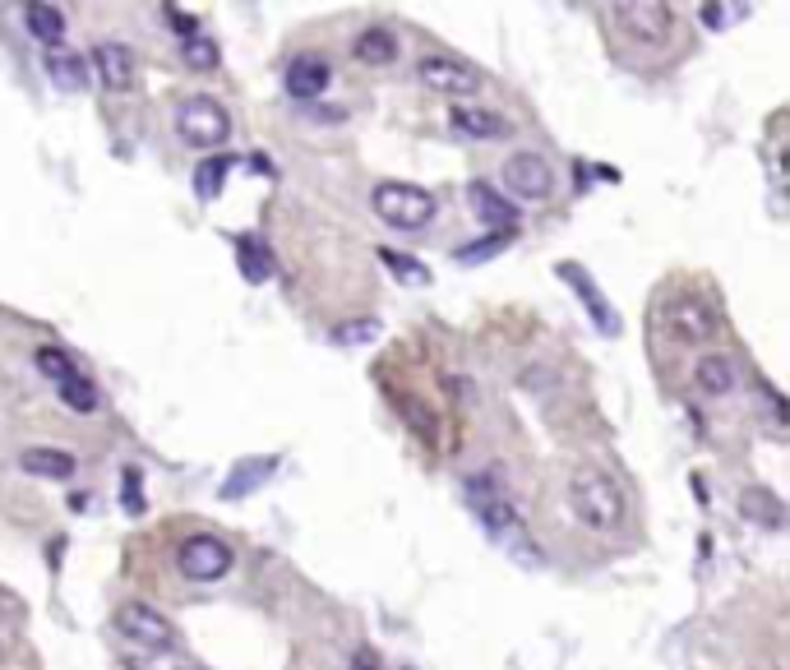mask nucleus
I'll use <instances>...</instances> for the list:
<instances>
[{
  "mask_svg": "<svg viewBox=\"0 0 790 670\" xmlns=\"http://www.w3.org/2000/svg\"><path fill=\"white\" fill-rule=\"evenodd\" d=\"M568 504H574V513L596 532L620 528V518H624L620 485L606 472H596V467H578L574 476H568Z\"/></svg>",
  "mask_w": 790,
  "mask_h": 670,
  "instance_id": "f257e3e1",
  "label": "nucleus"
},
{
  "mask_svg": "<svg viewBox=\"0 0 790 670\" xmlns=\"http://www.w3.org/2000/svg\"><path fill=\"white\" fill-rule=\"evenodd\" d=\"M370 204H374L379 218H384L389 227H398V231H421V227L435 223V213H439L435 195L421 190V186H407V180H379Z\"/></svg>",
  "mask_w": 790,
  "mask_h": 670,
  "instance_id": "f03ea898",
  "label": "nucleus"
},
{
  "mask_svg": "<svg viewBox=\"0 0 790 670\" xmlns=\"http://www.w3.org/2000/svg\"><path fill=\"white\" fill-rule=\"evenodd\" d=\"M176 135L189 148H217V144H227V135H232V116L217 98L195 93V98H185L176 107Z\"/></svg>",
  "mask_w": 790,
  "mask_h": 670,
  "instance_id": "7ed1b4c3",
  "label": "nucleus"
},
{
  "mask_svg": "<svg viewBox=\"0 0 790 670\" xmlns=\"http://www.w3.org/2000/svg\"><path fill=\"white\" fill-rule=\"evenodd\" d=\"M661 328L684 347H708L721 333V315L703 296H675V300H666V311H661Z\"/></svg>",
  "mask_w": 790,
  "mask_h": 670,
  "instance_id": "20e7f679",
  "label": "nucleus"
},
{
  "mask_svg": "<svg viewBox=\"0 0 790 670\" xmlns=\"http://www.w3.org/2000/svg\"><path fill=\"white\" fill-rule=\"evenodd\" d=\"M176 569L189 578V583H217V578L232 573V545L208 536V532H195V536L181 541Z\"/></svg>",
  "mask_w": 790,
  "mask_h": 670,
  "instance_id": "39448f33",
  "label": "nucleus"
},
{
  "mask_svg": "<svg viewBox=\"0 0 790 670\" xmlns=\"http://www.w3.org/2000/svg\"><path fill=\"white\" fill-rule=\"evenodd\" d=\"M116 629L130 638V643L148 648V652H172V648L181 643L176 624H172L167 615H157L153 605H144V601H125L120 611H116Z\"/></svg>",
  "mask_w": 790,
  "mask_h": 670,
  "instance_id": "423d86ee",
  "label": "nucleus"
},
{
  "mask_svg": "<svg viewBox=\"0 0 790 670\" xmlns=\"http://www.w3.org/2000/svg\"><path fill=\"white\" fill-rule=\"evenodd\" d=\"M417 79L426 88H435V93H449V98H467L481 88V70L467 66V60H458V56H426L417 66Z\"/></svg>",
  "mask_w": 790,
  "mask_h": 670,
  "instance_id": "0eeeda50",
  "label": "nucleus"
},
{
  "mask_svg": "<svg viewBox=\"0 0 790 670\" xmlns=\"http://www.w3.org/2000/svg\"><path fill=\"white\" fill-rule=\"evenodd\" d=\"M611 14H615V23L634 42H666L671 28H675V10L661 6V0H643V6H615Z\"/></svg>",
  "mask_w": 790,
  "mask_h": 670,
  "instance_id": "6e6552de",
  "label": "nucleus"
},
{
  "mask_svg": "<svg viewBox=\"0 0 790 670\" xmlns=\"http://www.w3.org/2000/svg\"><path fill=\"white\" fill-rule=\"evenodd\" d=\"M504 186H509L518 199H550L555 190V171L542 154H514L509 162H504Z\"/></svg>",
  "mask_w": 790,
  "mask_h": 670,
  "instance_id": "1a4fd4ad",
  "label": "nucleus"
},
{
  "mask_svg": "<svg viewBox=\"0 0 790 670\" xmlns=\"http://www.w3.org/2000/svg\"><path fill=\"white\" fill-rule=\"evenodd\" d=\"M559 278L574 287L578 296H583V306H587V315H592V324L602 328V333H611V338H620V315L611 311V300L596 292V283L587 278V268L583 264H559Z\"/></svg>",
  "mask_w": 790,
  "mask_h": 670,
  "instance_id": "9d476101",
  "label": "nucleus"
},
{
  "mask_svg": "<svg viewBox=\"0 0 790 670\" xmlns=\"http://www.w3.org/2000/svg\"><path fill=\"white\" fill-rule=\"evenodd\" d=\"M329 79H333V70H329V60L324 56H296L292 66H287V93L296 98V102H314L329 88Z\"/></svg>",
  "mask_w": 790,
  "mask_h": 670,
  "instance_id": "9b49d317",
  "label": "nucleus"
},
{
  "mask_svg": "<svg viewBox=\"0 0 790 670\" xmlns=\"http://www.w3.org/2000/svg\"><path fill=\"white\" fill-rule=\"evenodd\" d=\"M92 60H98V75L107 83V93H130L135 88V51L125 42H103L98 51H92Z\"/></svg>",
  "mask_w": 790,
  "mask_h": 670,
  "instance_id": "f8f14e48",
  "label": "nucleus"
},
{
  "mask_svg": "<svg viewBox=\"0 0 790 670\" xmlns=\"http://www.w3.org/2000/svg\"><path fill=\"white\" fill-rule=\"evenodd\" d=\"M467 199H471V213L490 227V231H514L518 227V208L509 199H499L495 186H486V180H471L467 186Z\"/></svg>",
  "mask_w": 790,
  "mask_h": 670,
  "instance_id": "ddd939ff",
  "label": "nucleus"
},
{
  "mask_svg": "<svg viewBox=\"0 0 790 670\" xmlns=\"http://www.w3.org/2000/svg\"><path fill=\"white\" fill-rule=\"evenodd\" d=\"M352 56L361 60V66H393V60H398V38L389 33L384 23H370V28L357 33Z\"/></svg>",
  "mask_w": 790,
  "mask_h": 670,
  "instance_id": "4468645a",
  "label": "nucleus"
},
{
  "mask_svg": "<svg viewBox=\"0 0 790 670\" xmlns=\"http://www.w3.org/2000/svg\"><path fill=\"white\" fill-rule=\"evenodd\" d=\"M232 246H236V259H241V273H245V283H269L273 278V250L264 246L260 236H250V231H241V236H232Z\"/></svg>",
  "mask_w": 790,
  "mask_h": 670,
  "instance_id": "2eb2a0df",
  "label": "nucleus"
},
{
  "mask_svg": "<svg viewBox=\"0 0 790 670\" xmlns=\"http://www.w3.org/2000/svg\"><path fill=\"white\" fill-rule=\"evenodd\" d=\"M19 467H23V472H33V476H51V481H66V476H75L79 459H75V453H66V449H23Z\"/></svg>",
  "mask_w": 790,
  "mask_h": 670,
  "instance_id": "dca6fc26",
  "label": "nucleus"
},
{
  "mask_svg": "<svg viewBox=\"0 0 790 670\" xmlns=\"http://www.w3.org/2000/svg\"><path fill=\"white\" fill-rule=\"evenodd\" d=\"M453 130L467 135V139H504L509 126H504V116L495 111H481V107H453Z\"/></svg>",
  "mask_w": 790,
  "mask_h": 670,
  "instance_id": "f3484780",
  "label": "nucleus"
},
{
  "mask_svg": "<svg viewBox=\"0 0 790 670\" xmlns=\"http://www.w3.org/2000/svg\"><path fill=\"white\" fill-rule=\"evenodd\" d=\"M23 19H28L33 38H38L47 51H56L60 42H66V14H60L56 6H42V0H38V6H28V10H23Z\"/></svg>",
  "mask_w": 790,
  "mask_h": 670,
  "instance_id": "a211bd4d",
  "label": "nucleus"
},
{
  "mask_svg": "<svg viewBox=\"0 0 790 670\" xmlns=\"http://www.w3.org/2000/svg\"><path fill=\"white\" fill-rule=\"evenodd\" d=\"M273 472H277V459H250V463H241V467L223 481V500H241V495H250V491H255V485H264Z\"/></svg>",
  "mask_w": 790,
  "mask_h": 670,
  "instance_id": "6ab92c4d",
  "label": "nucleus"
},
{
  "mask_svg": "<svg viewBox=\"0 0 790 670\" xmlns=\"http://www.w3.org/2000/svg\"><path fill=\"white\" fill-rule=\"evenodd\" d=\"M47 75L60 88H88V60L66 51V47H56V51H47Z\"/></svg>",
  "mask_w": 790,
  "mask_h": 670,
  "instance_id": "aec40b11",
  "label": "nucleus"
},
{
  "mask_svg": "<svg viewBox=\"0 0 790 670\" xmlns=\"http://www.w3.org/2000/svg\"><path fill=\"white\" fill-rule=\"evenodd\" d=\"M693 375H699V388L708 393V398H725V393L735 388V365L725 356H703Z\"/></svg>",
  "mask_w": 790,
  "mask_h": 670,
  "instance_id": "412c9836",
  "label": "nucleus"
},
{
  "mask_svg": "<svg viewBox=\"0 0 790 670\" xmlns=\"http://www.w3.org/2000/svg\"><path fill=\"white\" fill-rule=\"evenodd\" d=\"M232 162H236V158L217 154V158H204V162L195 167V190H199V199H217V195H223V180H227Z\"/></svg>",
  "mask_w": 790,
  "mask_h": 670,
  "instance_id": "4be33fe9",
  "label": "nucleus"
},
{
  "mask_svg": "<svg viewBox=\"0 0 790 670\" xmlns=\"http://www.w3.org/2000/svg\"><path fill=\"white\" fill-rule=\"evenodd\" d=\"M509 246H514V231H490V236H481V240H471V246H458L453 259H458V264H486V259L504 255Z\"/></svg>",
  "mask_w": 790,
  "mask_h": 670,
  "instance_id": "5701e85b",
  "label": "nucleus"
},
{
  "mask_svg": "<svg viewBox=\"0 0 790 670\" xmlns=\"http://www.w3.org/2000/svg\"><path fill=\"white\" fill-rule=\"evenodd\" d=\"M56 393H60V403H66L70 412H92L98 407V388H92V380L88 375H75V380H66V384H56Z\"/></svg>",
  "mask_w": 790,
  "mask_h": 670,
  "instance_id": "b1692460",
  "label": "nucleus"
},
{
  "mask_svg": "<svg viewBox=\"0 0 790 670\" xmlns=\"http://www.w3.org/2000/svg\"><path fill=\"white\" fill-rule=\"evenodd\" d=\"M740 509H744V518H753V523L781 528V504H777V495H768V491H744Z\"/></svg>",
  "mask_w": 790,
  "mask_h": 670,
  "instance_id": "393cba45",
  "label": "nucleus"
},
{
  "mask_svg": "<svg viewBox=\"0 0 790 670\" xmlns=\"http://www.w3.org/2000/svg\"><path fill=\"white\" fill-rule=\"evenodd\" d=\"M38 371L51 380V384H66V380H75L79 375V365L60 352V347H38Z\"/></svg>",
  "mask_w": 790,
  "mask_h": 670,
  "instance_id": "a878e982",
  "label": "nucleus"
},
{
  "mask_svg": "<svg viewBox=\"0 0 790 670\" xmlns=\"http://www.w3.org/2000/svg\"><path fill=\"white\" fill-rule=\"evenodd\" d=\"M120 509L130 518H144L148 500H144V481H139V467H125L120 472Z\"/></svg>",
  "mask_w": 790,
  "mask_h": 670,
  "instance_id": "bb28decb",
  "label": "nucleus"
},
{
  "mask_svg": "<svg viewBox=\"0 0 790 670\" xmlns=\"http://www.w3.org/2000/svg\"><path fill=\"white\" fill-rule=\"evenodd\" d=\"M379 259H384L402 283H430V268L426 264H417L412 255H398V250H379Z\"/></svg>",
  "mask_w": 790,
  "mask_h": 670,
  "instance_id": "cd10ccee",
  "label": "nucleus"
},
{
  "mask_svg": "<svg viewBox=\"0 0 790 670\" xmlns=\"http://www.w3.org/2000/svg\"><path fill=\"white\" fill-rule=\"evenodd\" d=\"M374 333H379V324H374V319H357V324H338V328H333V343H338V347H357V343H370V338H374Z\"/></svg>",
  "mask_w": 790,
  "mask_h": 670,
  "instance_id": "c85d7f7f",
  "label": "nucleus"
},
{
  "mask_svg": "<svg viewBox=\"0 0 790 670\" xmlns=\"http://www.w3.org/2000/svg\"><path fill=\"white\" fill-rule=\"evenodd\" d=\"M185 66L213 70V66H217V42H213V38H189V42H185Z\"/></svg>",
  "mask_w": 790,
  "mask_h": 670,
  "instance_id": "c756f323",
  "label": "nucleus"
},
{
  "mask_svg": "<svg viewBox=\"0 0 790 670\" xmlns=\"http://www.w3.org/2000/svg\"><path fill=\"white\" fill-rule=\"evenodd\" d=\"M163 14H167V23L176 28V33H185V38H199V23H195V19H189L185 10H176V6H167Z\"/></svg>",
  "mask_w": 790,
  "mask_h": 670,
  "instance_id": "7c9ffc66",
  "label": "nucleus"
},
{
  "mask_svg": "<svg viewBox=\"0 0 790 670\" xmlns=\"http://www.w3.org/2000/svg\"><path fill=\"white\" fill-rule=\"evenodd\" d=\"M699 14H703V23H708V28H721V23H725V6H703Z\"/></svg>",
  "mask_w": 790,
  "mask_h": 670,
  "instance_id": "2f4dec72",
  "label": "nucleus"
},
{
  "mask_svg": "<svg viewBox=\"0 0 790 670\" xmlns=\"http://www.w3.org/2000/svg\"><path fill=\"white\" fill-rule=\"evenodd\" d=\"M352 670H379V666H374V657H370V652H357V661H352Z\"/></svg>",
  "mask_w": 790,
  "mask_h": 670,
  "instance_id": "473e14b6",
  "label": "nucleus"
},
{
  "mask_svg": "<svg viewBox=\"0 0 790 670\" xmlns=\"http://www.w3.org/2000/svg\"><path fill=\"white\" fill-rule=\"evenodd\" d=\"M0 661H6V643H0Z\"/></svg>",
  "mask_w": 790,
  "mask_h": 670,
  "instance_id": "72a5a7b5",
  "label": "nucleus"
},
{
  "mask_svg": "<svg viewBox=\"0 0 790 670\" xmlns=\"http://www.w3.org/2000/svg\"><path fill=\"white\" fill-rule=\"evenodd\" d=\"M195 670H199V666H195Z\"/></svg>",
  "mask_w": 790,
  "mask_h": 670,
  "instance_id": "f704fd0d",
  "label": "nucleus"
}]
</instances>
